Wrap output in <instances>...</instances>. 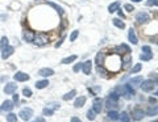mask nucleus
Instances as JSON below:
<instances>
[{
  "label": "nucleus",
  "mask_w": 158,
  "mask_h": 122,
  "mask_svg": "<svg viewBox=\"0 0 158 122\" xmlns=\"http://www.w3.org/2000/svg\"><path fill=\"white\" fill-rule=\"evenodd\" d=\"M5 46H8V38L7 37H1V39H0V49H4Z\"/></svg>",
  "instance_id": "nucleus-35"
},
{
  "label": "nucleus",
  "mask_w": 158,
  "mask_h": 122,
  "mask_svg": "<svg viewBox=\"0 0 158 122\" xmlns=\"http://www.w3.org/2000/svg\"><path fill=\"white\" fill-rule=\"evenodd\" d=\"M152 58H153V54H152V53H142V54H141V55H140V59H141V61H150V59Z\"/></svg>",
  "instance_id": "nucleus-30"
},
{
  "label": "nucleus",
  "mask_w": 158,
  "mask_h": 122,
  "mask_svg": "<svg viewBox=\"0 0 158 122\" xmlns=\"http://www.w3.org/2000/svg\"><path fill=\"white\" fill-rule=\"evenodd\" d=\"M75 95H77V92H75L74 89H73V91H70L69 93H66V95L63 96V100H65V101H69V100H71V98H74V97H75Z\"/></svg>",
  "instance_id": "nucleus-28"
},
{
  "label": "nucleus",
  "mask_w": 158,
  "mask_h": 122,
  "mask_svg": "<svg viewBox=\"0 0 158 122\" xmlns=\"http://www.w3.org/2000/svg\"><path fill=\"white\" fill-rule=\"evenodd\" d=\"M119 118L121 122H129V116L126 112H121V114H119Z\"/></svg>",
  "instance_id": "nucleus-32"
},
{
  "label": "nucleus",
  "mask_w": 158,
  "mask_h": 122,
  "mask_svg": "<svg viewBox=\"0 0 158 122\" xmlns=\"http://www.w3.org/2000/svg\"><path fill=\"white\" fill-rule=\"evenodd\" d=\"M13 51H15L13 46H9V45H8V46H5L4 49L1 50V58L3 59H8L13 54Z\"/></svg>",
  "instance_id": "nucleus-9"
},
{
  "label": "nucleus",
  "mask_w": 158,
  "mask_h": 122,
  "mask_svg": "<svg viewBox=\"0 0 158 122\" xmlns=\"http://www.w3.org/2000/svg\"><path fill=\"white\" fill-rule=\"evenodd\" d=\"M47 108H50V109H53V110L59 109V104L58 103H50V104H47Z\"/></svg>",
  "instance_id": "nucleus-43"
},
{
  "label": "nucleus",
  "mask_w": 158,
  "mask_h": 122,
  "mask_svg": "<svg viewBox=\"0 0 158 122\" xmlns=\"http://www.w3.org/2000/svg\"><path fill=\"white\" fill-rule=\"evenodd\" d=\"M77 58H78L77 55H70V56H67V58H63V59H62L61 63H62V64H69V63H71V62H74Z\"/></svg>",
  "instance_id": "nucleus-25"
},
{
  "label": "nucleus",
  "mask_w": 158,
  "mask_h": 122,
  "mask_svg": "<svg viewBox=\"0 0 158 122\" xmlns=\"http://www.w3.org/2000/svg\"><path fill=\"white\" fill-rule=\"evenodd\" d=\"M92 105H94V112L95 113H100L101 112V109H103V100H101L100 97H96L94 100V103H92Z\"/></svg>",
  "instance_id": "nucleus-11"
},
{
  "label": "nucleus",
  "mask_w": 158,
  "mask_h": 122,
  "mask_svg": "<svg viewBox=\"0 0 158 122\" xmlns=\"http://www.w3.org/2000/svg\"><path fill=\"white\" fill-rule=\"evenodd\" d=\"M91 68H92V62L91 61H86V62H84L82 70H83V72L86 73V75H90V72H91Z\"/></svg>",
  "instance_id": "nucleus-16"
},
{
  "label": "nucleus",
  "mask_w": 158,
  "mask_h": 122,
  "mask_svg": "<svg viewBox=\"0 0 158 122\" xmlns=\"http://www.w3.org/2000/svg\"><path fill=\"white\" fill-rule=\"evenodd\" d=\"M13 103H15V104H17L19 103V95H17V93H13Z\"/></svg>",
  "instance_id": "nucleus-48"
},
{
  "label": "nucleus",
  "mask_w": 158,
  "mask_h": 122,
  "mask_svg": "<svg viewBox=\"0 0 158 122\" xmlns=\"http://www.w3.org/2000/svg\"><path fill=\"white\" fill-rule=\"evenodd\" d=\"M22 95H24L27 98H29L30 96H32V91H30L29 88H24V89H22Z\"/></svg>",
  "instance_id": "nucleus-39"
},
{
  "label": "nucleus",
  "mask_w": 158,
  "mask_h": 122,
  "mask_svg": "<svg viewBox=\"0 0 158 122\" xmlns=\"http://www.w3.org/2000/svg\"><path fill=\"white\" fill-rule=\"evenodd\" d=\"M119 7H120V1H115V3H112V4H109V7H108L109 13L116 12V11L119 9Z\"/></svg>",
  "instance_id": "nucleus-24"
},
{
  "label": "nucleus",
  "mask_w": 158,
  "mask_h": 122,
  "mask_svg": "<svg viewBox=\"0 0 158 122\" xmlns=\"http://www.w3.org/2000/svg\"><path fill=\"white\" fill-rule=\"evenodd\" d=\"M116 92L119 95H123L125 98H131L132 96L134 95V89L129 86V84H124V86L116 87Z\"/></svg>",
  "instance_id": "nucleus-2"
},
{
  "label": "nucleus",
  "mask_w": 158,
  "mask_h": 122,
  "mask_svg": "<svg viewBox=\"0 0 158 122\" xmlns=\"http://www.w3.org/2000/svg\"><path fill=\"white\" fill-rule=\"evenodd\" d=\"M108 118L109 120H112V121H116V120H119V113L117 112H115V110H109L108 112Z\"/></svg>",
  "instance_id": "nucleus-29"
},
{
  "label": "nucleus",
  "mask_w": 158,
  "mask_h": 122,
  "mask_svg": "<svg viewBox=\"0 0 158 122\" xmlns=\"http://www.w3.org/2000/svg\"><path fill=\"white\" fill-rule=\"evenodd\" d=\"M141 50H142V53H152V49L149 46H142Z\"/></svg>",
  "instance_id": "nucleus-46"
},
{
  "label": "nucleus",
  "mask_w": 158,
  "mask_h": 122,
  "mask_svg": "<svg viewBox=\"0 0 158 122\" xmlns=\"http://www.w3.org/2000/svg\"><path fill=\"white\" fill-rule=\"evenodd\" d=\"M136 21L138 24H144V22H148L149 21V15L146 12H140L136 15Z\"/></svg>",
  "instance_id": "nucleus-12"
},
{
  "label": "nucleus",
  "mask_w": 158,
  "mask_h": 122,
  "mask_svg": "<svg viewBox=\"0 0 158 122\" xmlns=\"http://www.w3.org/2000/svg\"><path fill=\"white\" fill-rule=\"evenodd\" d=\"M13 104H15L13 101H11V100H5L4 103H3L1 108H0V110H1V112H11V110L13 109V106H15Z\"/></svg>",
  "instance_id": "nucleus-13"
},
{
  "label": "nucleus",
  "mask_w": 158,
  "mask_h": 122,
  "mask_svg": "<svg viewBox=\"0 0 158 122\" xmlns=\"http://www.w3.org/2000/svg\"><path fill=\"white\" fill-rule=\"evenodd\" d=\"M117 11H119V16H120V17H123V19H124V13H123V12H121V11H120V9H117Z\"/></svg>",
  "instance_id": "nucleus-52"
},
{
  "label": "nucleus",
  "mask_w": 158,
  "mask_h": 122,
  "mask_svg": "<svg viewBox=\"0 0 158 122\" xmlns=\"http://www.w3.org/2000/svg\"><path fill=\"white\" fill-rule=\"evenodd\" d=\"M78 36H79V30H74V32L71 33V36H70V41L74 42L75 39L78 38Z\"/></svg>",
  "instance_id": "nucleus-42"
},
{
  "label": "nucleus",
  "mask_w": 158,
  "mask_h": 122,
  "mask_svg": "<svg viewBox=\"0 0 158 122\" xmlns=\"http://www.w3.org/2000/svg\"><path fill=\"white\" fill-rule=\"evenodd\" d=\"M34 32L30 29H25L24 32H22V38H24L25 42H33V39H34Z\"/></svg>",
  "instance_id": "nucleus-7"
},
{
  "label": "nucleus",
  "mask_w": 158,
  "mask_h": 122,
  "mask_svg": "<svg viewBox=\"0 0 158 122\" xmlns=\"http://www.w3.org/2000/svg\"><path fill=\"white\" fill-rule=\"evenodd\" d=\"M106 104H107L106 106H107V109H108V110H111V109H113V108L117 106V103H116V101H112V100H109V98H107Z\"/></svg>",
  "instance_id": "nucleus-27"
},
{
  "label": "nucleus",
  "mask_w": 158,
  "mask_h": 122,
  "mask_svg": "<svg viewBox=\"0 0 158 122\" xmlns=\"http://www.w3.org/2000/svg\"><path fill=\"white\" fill-rule=\"evenodd\" d=\"M7 122H17V116L15 113H9L7 116Z\"/></svg>",
  "instance_id": "nucleus-33"
},
{
  "label": "nucleus",
  "mask_w": 158,
  "mask_h": 122,
  "mask_svg": "<svg viewBox=\"0 0 158 122\" xmlns=\"http://www.w3.org/2000/svg\"><path fill=\"white\" fill-rule=\"evenodd\" d=\"M16 89H17V84L15 83H7L4 87V93L5 95H13V93L16 92Z\"/></svg>",
  "instance_id": "nucleus-8"
},
{
  "label": "nucleus",
  "mask_w": 158,
  "mask_h": 122,
  "mask_svg": "<svg viewBox=\"0 0 158 122\" xmlns=\"http://www.w3.org/2000/svg\"><path fill=\"white\" fill-rule=\"evenodd\" d=\"M153 122H158V121H153Z\"/></svg>",
  "instance_id": "nucleus-54"
},
{
  "label": "nucleus",
  "mask_w": 158,
  "mask_h": 122,
  "mask_svg": "<svg viewBox=\"0 0 158 122\" xmlns=\"http://www.w3.org/2000/svg\"><path fill=\"white\" fill-rule=\"evenodd\" d=\"M157 44H158V42H157Z\"/></svg>",
  "instance_id": "nucleus-56"
},
{
  "label": "nucleus",
  "mask_w": 158,
  "mask_h": 122,
  "mask_svg": "<svg viewBox=\"0 0 158 122\" xmlns=\"http://www.w3.org/2000/svg\"><path fill=\"white\" fill-rule=\"evenodd\" d=\"M33 122H45V118L44 117H37Z\"/></svg>",
  "instance_id": "nucleus-49"
},
{
  "label": "nucleus",
  "mask_w": 158,
  "mask_h": 122,
  "mask_svg": "<svg viewBox=\"0 0 158 122\" xmlns=\"http://www.w3.org/2000/svg\"><path fill=\"white\" fill-rule=\"evenodd\" d=\"M53 113H54V110L50 109V108H47V106L45 108L44 110H42V114H44V116H52Z\"/></svg>",
  "instance_id": "nucleus-38"
},
{
  "label": "nucleus",
  "mask_w": 158,
  "mask_h": 122,
  "mask_svg": "<svg viewBox=\"0 0 158 122\" xmlns=\"http://www.w3.org/2000/svg\"><path fill=\"white\" fill-rule=\"evenodd\" d=\"M132 1H133V3H140L141 0H132Z\"/></svg>",
  "instance_id": "nucleus-53"
},
{
  "label": "nucleus",
  "mask_w": 158,
  "mask_h": 122,
  "mask_svg": "<svg viewBox=\"0 0 158 122\" xmlns=\"http://www.w3.org/2000/svg\"><path fill=\"white\" fill-rule=\"evenodd\" d=\"M112 22H113V25L115 26H117L119 29H124V28H125V24H124L123 21H120L119 19H113L112 20Z\"/></svg>",
  "instance_id": "nucleus-31"
},
{
  "label": "nucleus",
  "mask_w": 158,
  "mask_h": 122,
  "mask_svg": "<svg viewBox=\"0 0 158 122\" xmlns=\"http://www.w3.org/2000/svg\"><path fill=\"white\" fill-rule=\"evenodd\" d=\"M0 112H1V110H0Z\"/></svg>",
  "instance_id": "nucleus-55"
},
{
  "label": "nucleus",
  "mask_w": 158,
  "mask_h": 122,
  "mask_svg": "<svg viewBox=\"0 0 158 122\" xmlns=\"http://www.w3.org/2000/svg\"><path fill=\"white\" fill-rule=\"evenodd\" d=\"M141 81H142V78H141V76H136V78H133V79H131V80H129V86H131L132 88L133 87H137V86H140L141 84Z\"/></svg>",
  "instance_id": "nucleus-20"
},
{
  "label": "nucleus",
  "mask_w": 158,
  "mask_h": 122,
  "mask_svg": "<svg viewBox=\"0 0 158 122\" xmlns=\"http://www.w3.org/2000/svg\"><path fill=\"white\" fill-rule=\"evenodd\" d=\"M115 53L116 54H128V53H131V49H129L128 45L121 44V45H119V46L115 47Z\"/></svg>",
  "instance_id": "nucleus-10"
},
{
  "label": "nucleus",
  "mask_w": 158,
  "mask_h": 122,
  "mask_svg": "<svg viewBox=\"0 0 158 122\" xmlns=\"http://www.w3.org/2000/svg\"><path fill=\"white\" fill-rule=\"evenodd\" d=\"M124 8H125L128 12H132V11H134V8H133V5H132V4H125V5H124Z\"/></svg>",
  "instance_id": "nucleus-45"
},
{
  "label": "nucleus",
  "mask_w": 158,
  "mask_h": 122,
  "mask_svg": "<svg viewBox=\"0 0 158 122\" xmlns=\"http://www.w3.org/2000/svg\"><path fill=\"white\" fill-rule=\"evenodd\" d=\"M146 114H148V116H156V114H158V106H157V105L150 106L148 110H146Z\"/></svg>",
  "instance_id": "nucleus-26"
},
{
  "label": "nucleus",
  "mask_w": 158,
  "mask_h": 122,
  "mask_svg": "<svg viewBox=\"0 0 158 122\" xmlns=\"http://www.w3.org/2000/svg\"><path fill=\"white\" fill-rule=\"evenodd\" d=\"M121 62H123V68L125 70V68H128L129 66H131V63H132V55L131 54H125V55L123 56V58H121Z\"/></svg>",
  "instance_id": "nucleus-15"
},
{
  "label": "nucleus",
  "mask_w": 158,
  "mask_h": 122,
  "mask_svg": "<svg viewBox=\"0 0 158 122\" xmlns=\"http://www.w3.org/2000/svg\"><path fill=\"white\" fill-rule=\"evenodd\" d=\"M104 61H106V53H103V51L98 53L96 58H95V62L98 63V66H101V64L104 63Z\"/></svg>",
  "instance_id": "nucleus-19"
},
{
  "label": "nucleus",
  "mask_w": 158,
  "mask_h": 122,
  "mask_svg": "<svg viewBox=\"0 0 158 122\" xmlns=\"http://www.w3.org/2000/svg\"><path fill=\"white\" fill-rule=\"evenodd\" d=\"M141 68H142V64L141 63H137L136 66L132 68V71H131V73H136V72H138V71H141Z\"/></svg>",
  "instance_id": "nucleus-40"
},
{
  "label": "nucleus",
  "mask_w": 158,
  "mask_h": 122,
  "mask_svg": "<svg viewBox=\"0 0 158 122\" xmlns=\"http://www.w3.org/2000/svg\"><path fill=\"white\" fill-rule=\"evenodd\" d=\"M71 122H80V120H79L78 117H73L71 118Z\"/></svg>",
  "instance_id": "nucleus-50"
},
{
  "label": "nucleus",
  "mask_w": 158,
  "mask_h": 122,
  "mask_svg": "<svg viewBox=\"0 0 158 122\" xmlns=\"http://www.w3.org/2000/svg\"><path fill=\"white\" fill-rule=\"evenodd\" d=\"M63 39H65V36H62V38L59 39L57 44H55V47H61V45H62V42H63Z\"/></svg>",
  "instance_id": "nucleus-47"
},
{
  "label": "nucleus",
  "mask_w": 158,
  "mask_h": 122,
  "mask_svg": "<svg viewBox=\"0 0 158 122\" xmlns=\"http://www.w3.org/2000/svg\"><path fill=\"white\" fill-rule=\"evenodd\" d=\"M84 103H86V97H84V96H80V97H78L77 100H75L74 106L75 108H82L84 105Z\"/></svg>",
  "instance_id": "nucleus-22"
},
{
  "label": "nucleus",
  "mask_w": 158,
  "mask_h": 122,
  "mask_svg": "<svg viewBox=\"0 0 158 122\" xmlns=\"http://www.w3.org/2000/svg\"><path fill=\"white\" fill-rule=\"evenodd\" d=\"M96 113L94 112V109H91V110H88V112H87V118H88L90 121H94L95 120V117H96Z\"/></svg>",
  "instance_id": "nucleus-37"
},
{
  "label": "nucleus",
  "mask_w": 158,
  "mask_h": 122,
  "mask_svg": "<svg viewBox=\"0 0 158 122\" xmlns=\"http://www.w3.org/2000/svg\"><path fill=\"white\" fill-rule=\"evenodd\" d=\"M19 116H20V118H21L22 121H29L30 118H32V116H33V110L30 109V108H24V109L20 110Z\"/></svg>",
  "instance_id": "nucleus-4"
},
{
  "label": "nucleus",
  "mask_w": 158,
  "mask_h": 122,
  "mask_svg": "<svg viewBox=\"0 0 158 122\" xmlns=\"http://www.w3.org/2000/svg\"><path fill=\"white\" fill-rule=\"evenodd\" d=\"M149 103H152V104H154V103H156V98H153V97H150V98H149Z\"/></svg>",
  "instance_id": "nucleus-51"
},
{
  "label": "nucleus",
  "mask_w": 158,
  "mask_h": 122,
  "mask_svg": "<svg viewBox=\"0 0 158 122\" xmlns=\"http://www.w3.org/2000/svg\"><path fill=\"white\" fill-rule=\"evenodd\" d=\"M144 117H145V112H144L142 109H140V108L133 109V112H132V118H133L134 121H140V120H142Z\"/></svg>",
  "instance_id": "nucleus-6"
},
{
  "label": "nucleus",
  "mask_w": 158,
  "mask_h": 122,
  "mask_svg": "<svg viewBox=\"0 0 158 122\" xmlns=\"http://www.w3.org/2000/svg\"><path fill=\"white\" fill-rule=\"evenodd\" d=\"M13 78H15L16 81H27V80H29V75L25 73V72H21V71L16 72L15 75H13Z\"/></svg>",
  "instance_id": "nucleus-14"
},
{
  "label": "nucleus",
  "mask_w": 158,
  "mask_h": 122,
  "mask_svg": "<svg viewBox=\"0 0 158 122\" xmlns=\"http://www.w3.org/2000/svg\"><path fill=\"white\" fill-rule=\"evenodd\" d=\"M96 72L99 73V75H103V76H106L107 73H108V72H107V70L104 68L103 66H98L96 67Z\"/></svg>",
  "instance_id": "nucleus-36"
},
{
  "label": "nucleus",
  "mask_w": 158,
  "mask_h": 122,
  "mask_svg": "<svg viewBox=\"0 0 158 122\" xmlns=\"http://www.w3.org/2000/svg\"><path fill=\"white\" fill-rule=\"evenodd\" d=\"M82 67H83V63H77L73 70H74V72H79V71L82 70Z\"/></svg>",
  "instance_id": "nucleus-44"
},
{
  "label": "nucleus",
  "mask_w": 158,
  "mask_h": 122,
  "mask_svg": "<svg viewBox=\"0 0 158 122\" xmlns=\"http://www.w3.org/2000/svg\"><path fill=\"white\" fill-rule=\"evenodd\" d=\"M119 97H120V95H119L117 92H112V93H109V96H108V98H109V100H112V101H116V103H117Z\"/></svg>",
  "instance_id": "nucleus-34"
},
{
  "label": "nucleus",
  "mask_w": 158,
  "mask_h": 122,
  "mask_svg": "<svg viewBox=\"0 0 158 122\" xmlns=\"http://www.w3.org/2000/svg\"><path fill=\"white\" fill-rule=\"evenodd\" d=\"M46 4L47 5H49V7H52V8H54V9L55 11H58V13H59V15H63V12H65V9H63V8H62L61 7V5H58V4H55V3H52V1H47L46 3Z\"/></svg>",
  "instance_id": "nucleus-21"
},
{
  "label": "nucleus",
  "mask_w": 158,
  "mask_h": 122,
  "mask_svg": "<svg viewBox=\"0 0 158 122\" xmlns=\"http://www.w3.org/2000/svg\"><path fill=\"white\" fill-rule=\"evenodd\" d=\"M141 89L144 91V92H149V91H153L154 88V83L152 80H142L140 84Z\"/></svg>",
  "instance_id": "nucleus-5"
},
{
  "label": "nucleus",
  "mask_w": 158,
  "mask_h": 122,
  "mask_svg": "<svg viewBox=\"0 0 158 122\" xmlns=\"http://www.w3.org/2000/svg\"><path fill=\"white\" fill-rule=\"evenodd\" d=\"M33 44L37 45V46H45L46 44H49V37H47V34H45V33H38V34L34 36Z\"/></svg>",
  "instance_id": "nucleus-3"
},
{
  "label": "nucleus",
  "mask_w": 158,
  "mask_h": 122,
  "mask_svg": "<svg viewBox=\"0 0 158 122\" xmlns=\"http://www.w3.org/2000/svg\"><path fill=\"white\" fill-rule=\"evenodd\" d=\"M47 86H49V81H47L46 79H45V80H40L36 83V88H37V89H44V88H46Z\"/></svg>",
  "instance_id": "nucleus-23"
},
{
  "label": "nucleus",
  "mask_w": 158,
  "mask_h": 122,
  "mask_svg": "<svg viewBox=\"0 0 158 122\" xmlns=\"http://www.w3.org/2000/svg\"><path fill=\"white\" fill-rule=\"evenodd\" d=\"M104 63L107 64L108 70L112 71V72H117V71L121 68V59L119 58L117 54H113V55L108 56L107 61H104Z\"/></svg>",
  "instance_id": "nucleus-1"
},
{
  "label": "nucleus",
  "mask_w": 158,
  "mask_h": 122,
  "mask_svg": "<svg viewBox=\"0 0 158 122\" xmlns=\"http://www.w3.org/2000/svg\"><path fill=\"white\" fill-rule=\"evenodd\" d=\"M38 75L44 76V78H47V76L54 75V71H53L52 68H41L38 71Z\"/></svg>",
  "instance_id": "nucleus-17"
},
{
  "label": "nucleus",
  "mask_w": 158,
  "mask_h": 122,
  "mask_svg": "<svg viewBox=\"0 0 158 122\" xmlns=\"http://www.w3.org/2000/svg\"><path fill=\"white\" fill-rule=\"evenodd\" d=\"M146 5L148 7H158V0H148Z\"/></svg>",
  "instance_id": "nucleus-41"
},
{
  "label": "nucleus",
  "mask_w": 158,
  "mask_h": 122,
  "mask_svg": "<svg viewBox=\"0 0 158 122\" xmlns=\"http://www.w3.org/2000/svg\"><path fill=\"white\" fill-rule=\"evenodd\" d=\"M128 39H129V42H132L133 45H137V44H138L137 36H136V33H134V30H133V29L129 30V33H128Z\"/></svg>",
  "instance_id": "nucleus-18"
}]
</instances>
